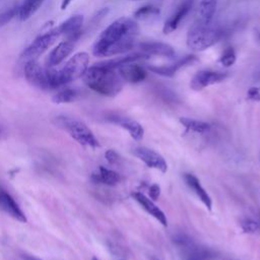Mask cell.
Returning <instances> with one entry per match:
<instances>
[{
    "label": "cell",
    "mask_w": 260,
    "mask_h": 260,
    "mask_svg": "<svg viewBox=\"0 0 260 260\" xmlns=\"http://www.w3.org/2000/svg\"><path fill=\"white\" fill-rule=\"evenodd\" d=\"M75 43V41L68 39H64L62 42H60L50 52L46 65L49 67H57L59 64H61L72 53Z\"/></svg>",
    "instance_id": "4fadbf2b"
},
{
    "label": "cell",
    "mask_w": 260,
    "mask_h": 260,
    "mask_svg": "<svg viewBox=\"0 0 260 260\" xmlns=\"http://www.w3.org/2000/svg\"><path fill=\"white\" fill-rule=\"evenodd\" d=\"M193 3H194V0L182 1V3L177 7L176 11L166 20L164 27H162V30L165 34H171L177 29V27L179 26L182 19H184V17L191 10Z\"/></svg>",
    "instance_id": "e0dca14e"
},
{
    "label": "cell",
    "mask_w": 260,
    "mask_h": 260,
    "mask_svg": "<svg viewBox=\"0 0 260 260\" xmlns=\"http://www.w3.org/2000/svg\"><path fill=\"white\" fill-rule=\"evenodd\" d=\"M71 2H72V0H62V2H61V9L65 10L70 5Z\"/></svg>",
    "instance_id": "d6a6232c"
},
{
    "label": "cell",
    "mask_w": 260,
    "mask_h": 260,
    "mask_svg": "<svg viewBox=\"0 0 260 260\" xmlns=\"http://www.w3.org/2000/svg\"><path fill=\"white\" fill-rule=\"evenodd\" d=\"M256 38H257L258 42L260 43V31H258V32H257V35H256Z\"/></svg>",
    "instance_id": "d590c367"
},
{
    "label": "cell",
    "mask_w": 260,
    "mask_h": 260,
    "mask_svg": "<svg viewBox=\"0 0 260 260\" xmlns=\"http://www.w3.org/2000/svg\"><path fill=\"white\" fill-rule=\"evenodd\" d=\"M105 157L106 159L108 160L109 164L111 165H114L118 161L119 159V154L114 150V149H108L106 152H105Z\"/></svg>",
    "instance_id": "4dcf8cb0"
},
{
    "label": "cell",
    "mask_w": 260,
    "mask_h": 260,
    "mask_svg": "<svg viewBox=\"0 0 260 260\" xmlns=\"http://www.w3.org/2000/svg\"><path fill=\"white\" fill-rule=\"evenodd\" d=\"M159 8L154 6V5H144L139 7L135 12H134V17L138 19H145L149 17H153L159 14Z\"/></svg>",
    "instance_id": "484cf974"
},
{
    "label": "cell",
    "mask_w": 260,
    "mask_h": 260,
    "mask_svg": "<svg viewBox=\"0 0 260 260\" xmlns=\"http://www.w3.org/2000/svg\"><path fill=\"white\" fill-rule=\"evenodd\" d=\"M53 123L67 132L79 144L91 148L100 146V142L93 132L82 121L68 116H57L54 118Z\"/></svg>",
    "instance_id": "5b68a950"
},
{
    "label": "cell",
    "mask_w": 260,
    "mask_h": 260,
    "mask_svg": "<svg viewBox=\"0 0 260 260\" xmlns=\"http://www.w3.org/2000/svg\"><path fill=\"white\" fill-rule=\"evenodd\" d=\"M92 260H98V258L96 257H92Z\"/></svg>",
    "instance_id": "74e56055"
},
{
    "label": "cell",
    "mask_w": 260,
    "mask_h": 260,
    "mask_svg": "<svg viewBox=\"0 0 260 260\" xmlns=\"http://www.w3.org/2000/svg\"><path fill=\"white\" fill-rule=\"evenodd\" d=\"M247 99L252 102H260V85L250 87L247 90Z\"/></svg>",
    "instance_id": "f546056e"
},
{
    "label": "cell",
    "mask_w": 260,
    "mask_h": 260,
    "mask_svg": "<svg viewBox=\"0 0 260 260\" xmlns=\"http://www.w3.org/2000/svg\"><path fill=\"white\" fill-rule=\"evenodd\" d=\"M61 37L57 27L36 38L22 52L20 59L26 63L38 60L49 48H51Z\"/></svg>",
    "instance_id": "52a82bcc"
},
{
    "label": "cell",
    "mask_w": 260,
    "mask_h": 260,
    "mask_svg": "<svg viewBox=\"0 0 260 260\" xmlns=\"http://www.w3.org/2000/svg\"><path fill=\"white\" fill-rule=\"evenodd\" d=\"M3 134H4V130H3V128L0 126V139H1V137L3 136Z\"/></svg>",
    "instance_id": "e575fe53"
},
{
    "label": "cell",
    "mask_w": 260,
    "mask_h": 260,
    "mask_svg": "<svg viewBox=\"0 0 260 260\" xmlns=\"http://www.w3.org/2000/svg\"><path fill=\"white\" fill-rule=\"evenodd\" d=\"M133 199L152 217H154L159 223H161L164 226H168V219L165 214V212L154 204V202L145 196L141 192H132Z\"/></svg>",
    "instance_id": "5bb4252c"
},
{
    "label": "cell",
    "mask_w": 260,
    "mask_h": 260,
    "mask_svg": "<svg viewBox=\"0 0 260 260\" xmlns=\"http://www.w3.org/2000/svg\"><path fill=\"white\" fill-rule=\"evenodd\" d=\"M83 25V16L80 14H74L63 21L59 26H57L58 31L64 39L72 40L77 42L81 35Z\"/></svg>",
    "instance_id": "7c38bea8"
},
{
    "label": "cell",
    "mask_w": 260,
    "mask_h": 260,
    "mask_svg": "<svg viewBox=\"0 0 260 260\" xmlns=\"http://www.w3.org/2000/svg\"><path fill=\"white\" fill-rule=\"evenodd\" d=\"M83 82L91 90L105 95L116 96L123 88V78L118 70L105 62L96 63L87 68L82 75Z\"/></svg>",
    "instance_id": "7a4b0ae2"
},
{
    "label": "cell",
    "mask_w": 260,
    "mask_h": 260,
    "mask_svg": "<svg viewBox=\"0 0 260 260\" xmlns=\"http://www.w3.org/2000/svg\"><path fill=\"white\" fill-rule=\"evenodd\" d=\"M255 77H256L257 79H259V80H260V71H259V72H258V73L255 75Z\"/></svg>",
    "instance_id": "8d00e7d4"
},
{
    "label": "cell",
    "mask_w": 260,
    "mask_h": 260,
    "mask_svg": "<svg viewBox=\"0 0 260 260\" xmlns=\"http://www.w3.org/2000/svg\"><path fill=\"white\" fill-rule=\"evenodd\" d=\"M241 228L244 233L255 234L260 229V224L252 218H245L241 221Z\"/></svg>",
    "instance_id": "83f0119b"
},
{
    "label": "cell",
    "mask_w": 260,
    "mask_h": 260,
    "mask_svg": "<svg viewBox=\"0 0 260 260\" xmlns=\"http://www.w3.org/2000/svg\"><path fill=\"white\" fill-rule=\"evenodd\" d=\"M133 154L150 169L158 170L161 173H166L168 171V164L166 159L161 154L153 149L145 146H139L133 149Z\"/></svg>",
    "instance_id": "30bf717a"
},
{
    "label": "cell",
    "mask_w": 260,
    "mask_h": 260,
    "mask_svg": "<svg viewBox=\"0 0 260 260\" xmlns=\"http://www.w3.org/2000/svg\"><path fill=\"white\" fill-rule=\"evenodd\" d=\"M88 54L85 52H78L67 60L62 67L57 68V77L60 88L77 78L82 77L88 68Z\"/></svg>",
    "instance_id": "8992f818"
},
{
    "label": "cell",
    "mask_w": 260,
    "mask_h": 260,
    "mask_svg": "<svg viewBox=\"0 0 260 260\" xmlns=\"http://www.w3.org/2000/svg\"><path fill=\"white\" fill-rule=\"evenodd\" d=\"M218 0H201L198 10V22L210 24L214 16Z\"/></svg>",
    "instance_id": "7402d4cb"
},
{
    "label": "cell",
    "mask_w": 260,
    "mask_h": 260,
    "mask_svg": "<svg viewBox=\"0 0 260 260\" xmlns=\"http://www.w3.org/2000/svg\"><path fill=\"white\" fill-rule=\"evenodd\" d=\"M22 258H23V260H42L40 258H37L35 256H30V255H23Z\"/></svg>",
    "instance_id": "836d02e7"
},
{
    "label": "cell",
    "mask_w": 260,
    "mask_h": 260,
    "mask_svg": "<svg viewBox=\"0 0 260 260\" xmlns=\"http://www.w3.org/2000/svg\"><path fill=\"white\" fill-rule=\"evenodd\" d=\"M90 179L93 183L104 184L106 186H116L120 182L121 177L117 172L101 166L98 172L91 174Z\"/></svg>",
    "instance_id": "44dd1931"
},
{
    "label": "cell",
    "mask_w": 260,
    "mask_h": 260,
    "mask_svg": "<svg viewBox=\"0 0 260 260\" xmlns=\"http://www.w3.org/2000/svg\"><path fill=\"white\" fill-rule=\"evenodd\" d=\"M24 77L29 84L42 90L60 88L56 67L44 66L38 60L24 63Z\"/></svg>",
    "instance_id": "3957f363"
},
{
    "label": "cell",
    "mask_w": 260,
    "mask_h": 260,
    "mask_svg": "<svg viewBox=\"0 0 260 260\" xmlns=\"http://www.w3.org/2000/svg\"><path fill=\"white\" fill-rule=\"evenodd\" d=\"M229 74L222 71L214 70H200L195 73L190 81V87L194 90H201L209 85L223 81Z\"/></svg>",
    "instance_id": "9c48e42d"
},
{
    "label": "cell",
    "mask_w": 260,
    "mask_h": 260,
    "mask_svg": "<svg viewBox=\"0 0 260 260\" xmlns=\"http://www.w3.org/2000/svg\"><path fill=\"white\" fill-rule=\"evenodd\" d=\"M160 195V187L157 184H152L149 187V196L151 200H157Z\"/></svg>",
    "instance_id": "1f68e13d"
},
{
    "label": "cell",
    "mask_w": 260,
    "mask_h": 260,
    "mask_svg": "<svg viewBox=\"0 0 260 260\" xmlns=\"http://www.w3.org/2000/svg\"><path fill=\"white\" fill-rule=\"evenodd\" d=\"M44 0H23L18 9V16L21 20L28 19L43 4Z\"/></svg>",
    "instance_id": "cb8c5ba5"
},
{
    "label": "cell",
    "mask_w": 260,
    "mask_h": 260,
    "mask_svg": "<svg viewBox=\"0 0 260 260\" xmlns=\"http://www.w3.org/2000/svg\"><path fill=\"white\" fill-rule=\"evenodd\" d=\"M259 224H260V222H259Z\"/></svg>",
    "instance_id": "60d3db41"
},
{
    "label": "cell",
    "mask_w": 260,
    "mask_h": 260,
    "mask_svg": "<svg viewBox=\"0 0 260 260\" xmlns=\"http://www.w3.org/2000/svg\"><path fill=\"white\" fill-rule=\"evenodd\" d=\"M139 34V27L130 17H120L107 26L92 46L95 57H112L130 51Z\"/></svg>",
    "instance_id": "6da1fadb"
},
{
    "label": "cell",
    "mask_w": 260,
    "mask_h": 260,
    "mask_svg": "<svg viewBox=\"0 0 260 260\" xmlns=\"http://www.w3.org/2000/svg\"><path fill=\"white\" fill-rule=\"evenodd\" d=\"M184 181L186 183V185L195 193V195L199 198V200L204 204V206L211 210L212 207V200L211 197L209 196V194L205 191V189L202 187V185L200 184V181L198 180V178L192 174L186 173L184 174Z\"/></svg>",
    "instance_id": "ffe728a7"
},
{
    "label": "cell",
    "mask_w": 260,
    "mask_h": 260,
    "mask_svg": "<svg viewBox=\"0 0 260 260\" xmlns=\"http://www.w3.org/2000/svg\"><path fill=\"white\" fill-rule=\"evenodd\" d=\"M78 96L76 89L71 87H64L58 90L53 96L52 101L55 104H68L74 102Z\"/></svg>",
    "instance_id": "d4e9b609"
},
{
    "label": "cell",
    "mask_w": 260,
    "mask_h": 260,
    "mask_svg": "<svg viewBox=\"0 0 260 260\" xmlns=\"http://www.w3.org/2000/svg\"><path fill=\"white\" fill-rule=\"evenodd\" d=\"M108 120L116 125H119L123 129L127 130L133 139L135 140L142 139L144 130H143V127L137 121L128 117L120 116V115H110L108 117Z\"/></svg>",
    "instance_id": "2e32d148"
},
{
    "label": "cell",
    "mask_w": 260,
    "mask_h": 260,
    "mask_svg": "<svg viewBox=\"0 0 260 260\" xmlns=\"http://www.w3.org/2000/svg\"><path fill=\"white\" fill-rule=\"evenodd\" d=\"M138 48L142 53L146 55H156L172 58L175 55V50L172 46L161 42H143L138 45Z\"/></svg>",
    "instance_id": "d6986e66"
},
{
    "label": "cell",
    "mask_w": 260,
    "mask_h": 260,
    "mask_svg": "<svg viewBox=\"0 0 260 260\" xmlns=\"http://www.w3.org/2000/svg\"><path fill=\"white\" fill-rule=\"evenodd\" d=\"M174 242L179 247L184 260H209L214 255L209 248L197 245L187 235L176 236Z\"/></svg>",
    "instance_id": "ba28073f"
},
{
    "label": "cell",
    "mask_w": 260,
    "mask_h": 260,
    "mask_svg": "<svg viewBox=\"0 0 260 260\" xmlns=\"http://www.w3.org/2000/svg\"><path fill=\"white\" fill-rule=\"evenodd\" d=\"M198 61V58L195 55H187L181 59H179L178 61H176L175 63H173L172 65H168V66H148V70H150L151 72L161 75V76H166V77H173L180 69L187 67L189 65L194 64L195 62Z\"/></svg>",
    "instance_id": "9a60e30c"
},
{
    "label": "cell",
    "mask_w": 260,
    "mask_h": 260,
    "mask_svg": "<svg viewBox=\"0 0 260 260\" xmlns=\"http://www.w3.org/2000/svg\"><path fill=\"white\" fill-rule=\"evenodd\" d=\"M18 7H13L8 10H5L3 12H0V26L6 24L8 21H10L16 14H18Z\"/></svg>",
    "instance_id": "f1b7e54d"
},
{
    "label": "cell",
    "mask_w": 260,
    "mask_h": 260,
    "mask_svg": "<svg viewBox=\"0 0 260 260\" xmlns=\"http://www.w3.org/2000/svg\"><path fill=\"white\" fill-rule=\"evenodd\" d=\"M236 52L232 47H228L223 50L221 56L219 57V63L224 67H230L236 62Z\"/></svg>",
    "instance_id": "4316f807"
},
{
    "label": "cell",
    "mask_w": 260,
    "mask_h": 260,
    "mask_svg": "<svg viewBox=\"0 0 260 260\" xmlns=\"http://www.w3.org/2000/svg\"><path fill=\"white\" fill-rule=\"evenodd\" d=\"M133 1H138V0H133Z\"/></svg>",
    "instance_id": "ab89813d"
},
{
    "label": "cell",
    "mask_w": 260,
    "mask_h": 260,
    "mask_svg": "<svg viewBox=\"0 0 260 260\" xmlns=\"http://www.w3.org/2000/svg\"><path fill=\"white\" fill-rule=\"evenodd\" d=\"M179 121L188 131L203 134L210 130V125L204 121H199V120L191 119L187 117H182L179 119Z\"/></svg>",
    "instance_id": "603a6c76"
},
{
    "label": "cell",
    "mask_w": 260,
    "mask_h": 260,
    "mask_svg": "<svg viewBox=\"0 0 260 260\" xmlns=\"http://www.w3.org/2000/svg\"><path fill=\"white\" fill-rule=\"evenodd\" d=\"M223 30L219 27L200 22L194 23L187 34L186 43L193 51H203L216 44L223 36Z\"/></svg>",
    "instance_id": "277c9868"
},
{
    "label": "cell",
    "mask_w": 260,
    "mask_h": 260,
    "mask_svg": "<svg viewBox=\"0 0 260 260\" xmlns=\"http://www.w3.org/2000/svg\"><path fill=\"white\" fill-rule=\"evenodd\" d=\"M0 210L20 222H26V216L24 212L21 210V208L13 199V197L1 186H0Z\"/></svg>",
    "instance_id": "8fae6325"
},
{
    "label": "cell",
    "mask_w": 260,
    "mask_h": 260,
    "mask_svg": "<svg viewBox=\"0 0 260 260\" xmlns=\"http://www.w3.org/2000/svg\"><path fill=\"white\" fill-rule=\"evenodd\" d=\"M151 260H160V259H157V258H152Z\"/></svg>",
    "instance_id": "f35d334b"
},
{
    "label": "cell",
    "mask_w": 260,
    "mask_h": 260,
    "mask_svg": "<svg viewBox=\"0 0 260 260\" xmlns=\"http://www.w3.org/2000/svg\"><path fill=\"white\" fill-rule=\"evenodd\" d=\"M117 70L123 80L130 83H139L146 77L145 69L138 64H135L134 62L124 64L118 67Z\"/></svg>",
    "instance_id": "ac0fdd59"
}]
</instances>
